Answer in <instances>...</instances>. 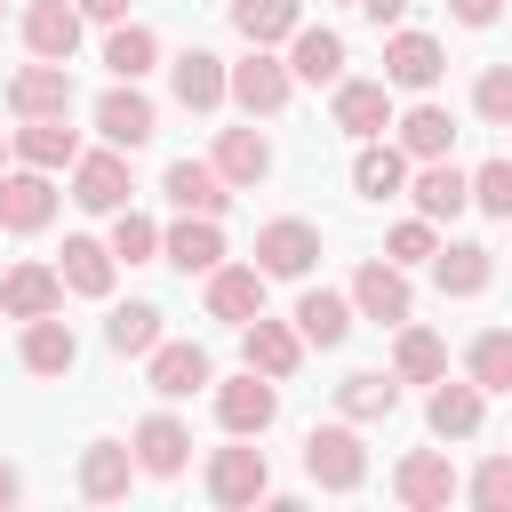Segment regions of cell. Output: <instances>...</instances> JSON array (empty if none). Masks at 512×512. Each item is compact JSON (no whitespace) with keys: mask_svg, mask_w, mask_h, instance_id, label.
Segmentation results:
<instances>
[{"mask_svg":"<svg viewBox=\"0 0 512 512\" xmlns=\"http://www.w3.org/2000/svg\"><path fill=\"white\" fill-rule=\"evenodd\" d=\"M328 120H336L352 144H368V136H384V128H392V88H384V80H352V72H344V80L328 88Z\"/></svg>","mask_w":512,"mask_h":512,"instance_id":"obj_16","label":"cell"},{"mask_svg":"<svg viewBox=\"0 0 512 512\" xmlns=\"http://www.w3.org/2000/svg\"><path fill=\"white\" fill-rule=\"evenodd\" d=\"M392 496H400L408 512H448V504L464 496V480H456L448 448H408V456L392 464Z\"/></svg>","mask_w":512,"mask_h":512,"instance_id":"obj_9","label":"cell"},{"mask_svg":"<svg viewBox=\"0 0 512 512\" xmlns=\"http://www.w3.org/2000/svg\"><path fill=\"white\" fill-rule=\"evenodd\" d=\"M464 496L480 504V512H512V456L496 448V456H480V472L464 480Z\"/></svg>","mask_w":512,"mask_h":512,"instance_id":"obj_44","label":"cell"},{"mask_svg":"<svg viewBox=\"0 0 512 512\" xmlns=\"http://www.w3.org/2000/svg\"><path fill=\"white\" fill-rule=\"evenodd\" d=\"M264 288H272V280H264L256 264H232V256H224V264L208 272V288H200V296H208V320H232V328H240V320H256V312H264Z\"/></svg>","mask_w":512,"mask_h":512,"instance_id":"obj_29","label":"cell"},{"mask_svg":"<svg viewBox=\"0 0 512 512\" xmlns=\"http://www.w3.org/2000/svg\"><path fill=\"white\" fill-rule=\"evenodd\" d=\"M440 72H448V48L432 40V32H416V24H392L384 32V88L392 96H424V88H440Z\"/></svg>","mask_w":512,"mask_h":512,"instance_id":"obj_4","label":"cell"},{"mask_svg":"<svg viewBox=\"0 0 512 512\" xmlns=\"http://www.w3.org/2000/svg\"><path fill=\"white\" fill-rule=\"evenodd\" d=\"M224 56L216 48H184V56H168V96L184 104V112H216L224 104Z\"/></svg>","mask_w":512,"mask_h":512,"instance_id":"obj_27","label":"cell"},{"mask_svg":"<svg viewBox=\"0 0 512 512\" xmlns=\"http://www.w3.org/2000/svg\"><path fill=\"white\" fill-rule=\"evenodd\" d=\"M352 312L360 320H376V328H400V320H416V288H408V264H392V256H368L360 272H352Z\"/></svg>","mask_w":512,"mask_h":512,"instance_id":"obj_8","label":"cell"},{"mask_svg":"<svg viewBox=\"0 0 512 512\" xmlns=\"http://www.w3.org/2000/svg\"><path fill=\"white\" fill-rule=\"evenodd\" d=\"M464 376H472L480 392H512V328H480V336L464 344Z\"/></svg>","mask_w":512,"mask_h":512,"instance_id":"obj_40","label":"cell"},{"mask_svg":"<svg viewBox=\"0 0 512 512\" xmlns=\"http://www.w3.org/2000/svg\"><path fill=\"white\" fill-rule=\"evenodd\" d=\"M408 200H416V216L456 224V216L472 208V168H456L448 152H440V160H416V168H408Z\"/></svg>","mask_w":512,"mask_h":512,"instance_id":"obj_14","label":"cell"},{"mask_svg":"<svg viewBox=\"0 0 512 512\" xmlns=\"http://www.w3.org/2000/svg\"><path fill=\"white\" fill-rule=\"evenodd\" d=\"M432 280H440V296H480V288L496 280V248H480V240H440V248H432Z\"/></svg>","mask_w":512,"mask_h":512,"instance_id":"obj_33","label":"cell"},{"mask_svg":"<svg viewBox=\"0 0 512 512\" xmlns=\"http://www.w3.org/2000/svg\"><path fill=\"white\" fill-rule=\"evenodd\" d=\"M16 360H24L32 376H72V360H80V336H72L56 312H40V320H24V336H16Z\"/></svg>","mask_w":512,"mask_h":512,"instance_id":"obj_34","label":"cell"},{"mask_svg":"<svg viewBox=\"0 0 512 512\" xmlns=\"http://www.w3.org/2000/svg\"><path fill=\"white\" fill-rule=\"evenodd\" d=\"M448 16H456L464 32H488V24L504 16V0H448Z\"/></svg>","mask_w":512,"mask_h":512,"instance_id":"obj_46","label":"cell"},{"mask_svg":"<svg viewBox=\"0 0 512 512\" xmlns=\"http://www.w3.org/2000/svg\"><path fill=\"white\" fill-rule=\"evenodd\" d=\"M400 408V376L392 368H352L344 384H336V416L344 424H384Z\"/></svg>","mask_w":512,"mask_h":512,"instance_id":"obj_35","label":"cell"},{"mask_svg":"<svg viewBox=\"0 0 512 512\" xmlns=\"http://www.w3.org/2000/svg\"><path fill=\"white\" fill-rule=\"evenodd\" d=\"M0 312H8V320H40V312H64V272H56V264H40V256L8 264V272H0Z\"/></svg>","mask_w":512,"mask_h":512,"instance_id":"obj_21","label":"cell"},{"mask_svg":"<svg viewBox=\"0 0 512 512\" xmlns=\"http://www.w3.org/2000/svg\"><path fill=\"white\" fill-rule=\"evenodd\" d=\"M144 384L160 392V400H192V392H208L216 384V360H208V344H152L144 352Z\"/></svg>","mask_w":512,"mask_h":512,"instance_id":"obj_15","label":"cell"},{"mask_svg":"<svg viewBox=\"0 0 512 512\" xmlns=\"http://www.w3.org/2000/svg\"><path fill=\"white\" fill-rule=\"evenodd\" d=\"M472 112H480L488 128H512V64H488V72L472 80Z\"/></svg>","mask_w":512,"mask_h":512,"instance_id":"obj_45","label":"cell"},{"mask_svg":"<svg viewBox=\"0 0 512 512\" xmlns=\"http://www.w3.org/2000/svg\"><path fill=\"white\" fill-rule=\"evenodd\" d=\"M72 176V208H88V216H112V208H128L136 200V176H128V152L120 144H80V160L64 168Z\"/></svg>","mask_w":512,"mask_h":512,"instance_id":"obj_5","label":"cell"},{"mask_svg":"<svg viewBox=\"0 0 512 512\" xmlns=\"http://www.w3.org/2000/svg\"><path fill=\"white\" fill-rule=\"evenodd\" d=\"M248 264H256L264 280H312V264H320V224H304V216H272V224H256Z\"/></svg>","mask_w":512,"mask_h":512,"instance_id":"obj_6","label":"cell"},{"mask_svg":"<svg viewBox=\"0 0 512 512\" xmlns=\"http://www.w3.org/2000/svg\"><path fill=\"white\" fill-rule=\"evenodd\" d=\"M432 248H440V224H432V216H400V224L384 232V256H392V264H432Z\"/></svg>","mask_w":512,"mask_h":512,"instance_id":"obj_43","label":"cell"},{"mask_svg":"<svg viewBox=\"0 0 512 512\" xmlns=\"http://www.w3.org/2000/svg\"><path fill=\"white\" fill-rule=\"evenodd\" d=\"M80 24H88V16H80L72 0H32V8H24V48H32V56H48V64H72Z\"/></svg>","mask_w":512,"mask_h":512,"instance_id":"obj_32","label":"cell"},{"mask_svg":"<svg viewBox=\"0 0 512 512\" xmlns=\"http://www.w3.org/2000/svg\"><path fill=\"white\" fill-rule=\"evenodd\" d=\"M56 224V176L48 168H0V232H16V240H32V232H48Z\"/></svg>","mask_w":512,"mask_h":512,"instance_id":"obj_10","label":"cell"},{"mask_svg":"<svg viewBox=\"0 0 512 512\" xmlns=\"http://www.w3.org/2000/svg\"><path fill=\"white\" fill-rule=\"evenodd\" d=\"M208 168H216L232 192H256V184L272 176V144H264V128H216V152H208Z\"/></svg>","mask_w":512,"mask_h":512,"instance_id":"obj_28","label":"cell"},{"mask_svg":"<svg viewBox=\"0 0 512 512\" xmlns=\"http://www.w3.org/2000/svg\"><path fill=\"white\" fill-rule=\"evenodd\" d=\"M304 480H312V488H328V496L368 488V448H360V432H352L344 416L304 432Z\"/></svg>","mask_w":512,"mask_h":512,"instance_id":"obj_2","label":"cell"},{"mask_svg":"<svg viewBox=\"0 0 512 512\" xmlns=\"http://www.w3.org/2000/svg\"><path fill=\"white\" fill-rule=\"evenodd\" d=\"M288 320H296V336H304V352H336L344 336H352V296H336V288H304L296 304H288Z\"/></svg>","mask_w":512,"mask_h":512,"instance_id":"obj_25","label":"cell"},{"mask_svg":"<svg viewBox=\"0 0 512 512\" xmlns=\"http://www.w3.org/2000/svg\"><path fill=\"white\" fill-rule=\"evenodd\" d=\"M0 168H8V128H0Z\"/></svg>","mask_w":512,"mask_h":512,"instance_id":"obj_50","label":"cell"},{"mask_svg":"<svg viewBox=\"0 0 512 512\" xmlns=\"http://www.w3.org/2000/svg\"><path fill=\"white\" fill-rule=\"evenodd\" d=\"M16 504H24V472L0 456V512H16Z\"/></svg>","mask_w":512,"mask_h":512,"instance_id":"obj_48","label":"cell"},{"mask_svg":"<svg viewBox=\"0 0 512 512\" xmlns=\"http://www.w3.org/2000/svg\"><path fill=\"white\" fill-rule=\"evenodd\" d=\"M72 8H80L88 24H120V16H128V0H72Z\"/></svg>","mask_w":512,"mask_h":512,"instance_id":"obj_49","label":"cell"},{"mask_svg":"<svg viewBox=\"0 0 512 512\" xmlns=\"http://www.w3.org/2000/svg\"><path fill=\"white\" fill-rule=\"evenodd\" d=\"M96 136L120 144V152H144V144L160 136V104H152L136 80H112V88L96 96Z\"/></svg>","mask_w":512,"mask_h":512,"instance_id":"obj_11","label":"cell"},{"mask_svg":"<svg viewBox=\"0 0 512 512\" xmlns=\"http://www.w3.org/2000/svg\"><path fill=\"white\" fill-rule=\"evenodd\" d=\"M152 64H160V32L152 24H128V16L104 24V72L112 80H144Z\"/></svg>","mask_w":512,"mask_h":512,"instance_id":"obj_36","label":"cell"},{"mask_svg":"<svg viewBox=\"0 0 512 512\" xmlns=\"http://www.w3.org/2000/svg\"><path fill=\"white\" fill-rule=\"evenodd\" d=\"M0 320H8V312H0Z\"/></svg>","mask_w":512,"mask_h":512,"instance_id":"obj_53","label":"cell"},{"mask_svg":"<svg viewBox=\"0 0 512 512\" xmlns=\"http://www.w3.org/2000/svg\"><path fill=\"white\" fill-rule=\"evenodd\" d=\"M120 264H160V224L128 200V208H112V240H104Z\"/></svg>","mask_w":512,"mask_h":512,"instance_id":"obj_41","label":"cell"},{"mask_svg":"<svg viewBox=\"0 0 512 512\" xmlns=\"http://www.w3.org/2000/svg\"><path fill=\"white\" fill-rule=\"evenodd\" d=\"M336 8H352V0H336Z\"/></svg>","mask_w":512,"mask_h":512,"instance_id":"obj_52","label":"cell"},{"mask_svg":"<svg viewBox=\"0 0 512 512\" xmlns=\"http://www.w3.org/2000/svg\"><path fill=\"white\" fill-rule=\"evenodd\" d=\"M136 480H144V472H136V448H128V440H88V448H80V496H88V504H120Z\"/></svg>","mask_w":512,"mask_h":512,"instance_id":"obj_26","label":"cell"},{"mask_svg":"<svg viewBox=\"0 0 512 512\" xmlns=\"http://www.w3.org/2000/svg\"><path fill=\"white\" fill-rule=\"evenodd\" d=\"M480 416H488V392H480L472 376H432V392H424V424H432V440H472Z\"/></svg>","mask_w":512,"mask_h":512,"instance_id":"obj_18","label":"cell"},{"mask_svg":"<svg viewBox=\"0 0 512 512\" xmlns=\"http://www.w3.org/2000/svg\"><path fill=\"white\" fill-rule=\"evenodd\" d=\"M472 208H480V216H496V224L512 216V152H496V160H480V168H472Z\"/></svg>","mask_w":512,"mask_h":512,"instance_id":"obj_42","label":"cell"},{"mask_svg":"<svg viewBox=\"0 0 512 512\" xmlns=\"http://www.w3.org/2000/svg\"><path fill=\"white\" fill-rule=\"evenodd\" d=\"M352 8H360V16L376 24V32H392V24H400V16L416 8V0H352Z\"/></svg>","mask_w":512,"mask_h":512,"instance_id":"obj_47","label":"cell"},{"mask_svg":"<svg viewBox=\"0 0 512 512\" xmlns=\"http://www.w3.org/2000/svg\"><path fill=\"white\" fill-rule=\"evenodd\" d=\"M56 272H64V296H112V280H120V256H112L96 232H64V248H56Z\"/></svg>","mask_w":512,"mask_h":512,"instance_id":"obj_24","label":"cell"},{"mask_svg":"<svg viewBox=\"0 0 512 512\" xmlns=\"http://www.w3.org/2000/svg\"><path fill=\"white\" fill-rule=\"evenodd\" d=\"M240 360L256 368V376H272V384H288L296 368H304V336H296V320H240Z\"/></svg>","mask_w":512,"mask_h":512,"instance_id":"obj_17","label":"cell"},{"mask_svg":"<svg viewBox=\"0 0 512 512\" xmlns=\"http://www.w3.org/2000/svg\"><path fill=\"white\" fill-rule=\"evenodd\" d=\"M208 392H216V424H224V432H240V440H264V432L280 424V384H272V376H256V368L216 376Z\"/></svg>","mask_w":512,"mask_h":512,"instance_id":"obj_7","label":"cell"},{"mask_svg":"<svg viewBox=\"0 0 512 512\" xmlns=\"http://www.w3.org/2000/svg\"><path fill=\"white\" fill-rule=\"evenodd\" d=\"M160 264H176L184 280H192V272L208 280V272L224 264V216H176V224L160 232Z\"/></svg>","mask_w":512,"mask_h":512,"instance_id":"obj_20","label":"cell"},{"mask_svg":"<svg viewBox=\"0 0 512 512\" xmlns=\"http://www.w3.org/2000/svg\"><path fill=\"white\" fill-rule=\"evenodd\" d=\"M128 448H136V472H144V480H184V464H192V424L168 416V408H152V416L128 432Z\"/></svg>","mask_w":512,"mask_h":512,"instance_id":"obj_12","label":"cell"},{"mask_svg":"<svg viewBox=\"0 0 512 512\" xmlns=\"http://www.w3.org/2000/svg\"><path fill=\"white\" fill-rule=\"evenodd\" d=\"M392 376H400V384H432V376H448V344H440L432 328L400 320V328H392Z\"/></svg>","mask_w":512,"mask_h":512,"instance_id":"obj_37","label":"cell"},{"mask_svg":"<svg viewBox=\"0 0 512 512\" xmlns=\"http://www.w3.org/2000/svg\"><path fill=\"white\" fill-rule=\"evenodd\" d=\"M160 192H168L176 216H224V208H232V184H224L208 160H168V168H160Z\"/></svg>","mask_w":512,"mask_h":512,"instance_id":"obj_23","label":"cell"},{"mask_svg":"<svg viewBox=\"0 0 512 512\" xmlns=\"http://www.w3.org/2000/svg\"><path fill=\"white\" fill-rule=\"evenodd\" d=\"M200 488H208V504L248 512V504H264V496H272V456H264L256 440H240V432H232V448H208Z\"/></svg>","mask_w":512,"mask_h":512,"instance_id":"obj_1","label":"cell"},{"mask_svg":"<svg viewBox=\"0 0 512 512\" xmlns=\"http://www.w3.org/2000/svg\"><path fill=\"white\" fill-rule=\"evenodd\" d=\"M288 96H296V72H288V56H272V48H248V56L224 72V104H240L248 120H280Z\"/></svg>","mask_w":512,"mask_h":512,"instance_id":"obj_3","label":"cell"},{"mask_svg":"<svg viewBox=\"0 0 512 512\" xmlns=\"http://www.w3.org/2000/svg\"><path fill=\"white\" fill-rule=\"evenodd\" d=\"M8 112H16V120H56V112H72V64H48V56L16 64V72H8Z\"/></svg>","mask_w":512,"mask_h":512,"instance_id":"obj_13","label":"cell"},{"mask_svg":"<svg viewBox=\"0 0 512 512\" xmlns=\"http://www.w3.org/2000/svg\"><path fill=\"white\" fill-rule=\"evenodd\" d=\"M296 24H304V0H232V32L248 48H280Z\"/></svg>","mask_w":512,"mask_h":512,"instance_id":"obj_38","label":"cell"},{"mask_svg":"<svg viewBox=\"0 0 512 512\" xmlns=\"http://www.w3.org/2000/svg\"><path fill=\"white\" fill-rule=\"evenodd\" d=\"M408 168H416V160H408L392 136H368V144L352 152V192H360V200H400V192H408Z\"/></svg>","mask_w":512,"mask_h":512,"instance_id":"obj_31","label":"cell"},{"mask_svg":"<svg viewBox=\"0 0 512 512\" xmlns=\"http://www.w3.org/2000/svg\"><path fill=\"white\" fill-rule=\"evenodd\" d=\"M0 16H8V0H0Z\"/></svg>","mask_w":512,"mask_h":512,"instance_id":"obj_51","label":"cell"},{"mask_svg":"<svg viewBox=\"0 0 512 512\" xmlns=\"http://www.w3.org/2000/svg\"><path fill=\"white\" fill-rule=\"evenodd\" d=\"M392 144H400L408 160H440V152H456V112L424 96V104L392 112Z\"/></svg>","mask_w":512,"mask_h":512,"instance_id":"obj_30","label":"cell"},{"mask_svg":"<svg viewBox=\"0 0 512 512\" xmlns=\"http://www.w3.org/2000/svg\"><path fill=\"white\" fill-rule=\"evenodd\" d=\"M504 224H512V216H504Z\"/></svg>","mask_w":512,"mask_h":512,"instance_id":"obj_54","label":"cell"},{"mask_svg":"<svg viewBox=\"0 0 512 512\" xmlns=\"http://www.w3.org/2000/svg\"><path fill=\"white\" fill-rule=\"evenodd\" d=\"M64 120H72V112H56V120H16V128H8V160L64 176V168L80 160V128H64Z\"/></svg>","mask_w":512,"mask_h":512,"instance_id":"obj_19","label":"cell"},{"mask_svg":"<svg viewBox=\"0 0 512 512\" xmlns=\"http://www.w3.org/2000/svg\"><path fill=\"white\" fill-rule=\"evenodd\" d=\"M280 48H288V72H296L304 88H336V80H344V32H336V24H296Z\"/></svg>","mask_w":512,"mask_h":512,"instance_id":"obj_22","label":"cell"},{"mask_svg":"<svg viewBox=\"0 0 512 512\" xmlns=\"http://www.w3.org/2000/svg\"><path fill=\"white\" fill-rule=\"evenodd\" d=\"M104 344H112L120 360H144V352L160 344V304H144V296L112 304V312H104Z\"/></svg>","mask_w":512,"mask_h":512,"instance_id":"obj_39","label":"cell"}]
</instances>
